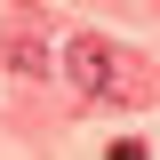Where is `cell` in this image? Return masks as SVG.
Segmentation results:
<instances>
[{
    "mask_svg": "<svg viewBox=\"0 0 160 160\" xmlns=\"http://www.w3.org/2000/svg\"><path fill=\"white\" fill-rule=\"evenodd\" d=\"M64 80H72L80 96H96V104H136L152 80L128 64V48H112V40H96V32H80V40H64Z\"/></svg>",
    "mask_w": 160,
    "mask_h": 160,
    "instance_id": "cell-1",
    "label": "cell"
}]
</instances>
